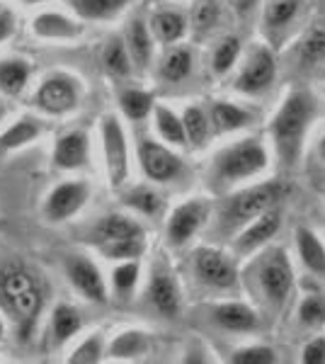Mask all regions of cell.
Returning a JSON list of instances; mask_svg holds the SVG:
<instances>
[{"label": "cell", "instance_id": "6", "mask_svg": "<svg viewBox=\"0 0 325 364\" xmlns=\"http://www.w3.org/2000/svg\"><path fill=\"white\" fill-rule=\"evenodd\" d=\"M192 274L206 289L226 291L238 284V269L223 250L202 245L192 252Z\"/></svg>", "mask_w": 325, "mask_h": 364}, {"label": "cell", "instance_id": "26", "mask_svg": "<svg viewBox=\"0 0 325 364\" xmlns=\"http://www.w3.org/2000/svg\"><path fill=\"white\" fill-rule=\"evenodd\" d=\"M132 0H68L70 10L80 17V20H112L114 15H119Z\"/></svg>", "mask_w": 325, "mask_h": 364}, {"label": "cell", "instance_id": "20", "mask_svg": "<svg viewBox=\"0 0 325 364\" xmlns=\"http://www.w3.org/2000/svg\"><path fill=\"white\" fill-rule=\"evenodd\" d=\"M139 236H146V228L139 224L136 219L127 214H107L97 221L95 228H92V238L97 243H107V240H119V238H139Z\"/></svg>", "mask_w": 325, "mask_h": 364}, {"label": "cell", "instance_id": "24", "mask_svg": "<svg viewBox=\"0 0 325 364\" xmlns=\"http://www.w3.org/2000/svg\"><path fill=\"white\" fill-rule=\"evenodd\" d=\"M32 32L39 39H75L80 25L61 13H39L32 20Z\"/></svg>", "mask_w": 325, "mask_h": 364}, {"label": "cell", "instance_id": "19", "mask_svg": "<svg viewBox=\"0 0 325 364\" xmlns=\"http://www.w3.org/2000/svg\"><path fill=\"white\" fill-rule=\"evenodd\" d=\"M294 54H297L299 66L306 70L325 63V20H316L306 27V32L299 37Z\"/></svg>", "mask_w": 325, "mask_h": 364}, {"label": "cell", "instance_id": "25", "mask_svg": "<svg viewBox=\"0 0 325 364\" xmlns=\"http://www.w3.org/2000/svg\"><path fill=\"white\" fill-rule=\"evenodd\" d=\"M194 68V56L187 46H173L170 51H165V56L158 63V75L165 83H182L190 78Z\"/></svg>", "mask_w": 325, "mask_h": 364}, {"label": "cell", "instance_id": "14", "mask_svg": "<svg viewBox=\"0 0 325 364\" xmlns=\"http://www.w3.org/2000/svg\"><path fill=\"white\" fill-rule=\"evenodd\" d=\"M151 306L163 316V318H177L180 316V287L175 282V274L170 272V267L163 260H156L151 267V279L149 289H146Z\"/></svg>", "mask_w": 325, "mask_h": 364}, {"label": "cell", "instance_id": "36", "mask_svg": "<svg viewBox=\"0 0 325 364\" xmlns=\"http://www.w3.org/2000/svg\"><path fill=\"white\" fill-rule=\"evenodd\" d=\"M100 245V252L105 257L114 262H122V260H139L146 250V236H139V238H119V240H107V243H97Z\"/></svg>", "mask_w": 325, "mask_h": 364}, {"label": "cell", "instance_id": "15", "mask_svg": "<svg viewBox=\"0 0 325 364\" xmlns=\"http://www.w3.org/2000/svg\"><path fill=\"white\" fill-rule=\"evenodd\" d=\"M279 226H282L279 209L272 207L267 211H262L257 219H252L245 228H240V231H238L235 243H233L235 252H238V255H250V252L265 248V245H267L270 240L277 236Z\"/></svg>", "mask_w": 325, "mask_h": 364}, {"label": "cell", "instance_id": "34", "mask_svg": "<svg viewBox=\"0 0 325 364\" xmlns=\"http://www.w3.org/2000/svg\"><path fill=\"white\" fill-rule=\"evenodd\" d=\"M82 318L70 304H58V306L51 311V336H54L56 343H66L80 331Z\"/></svg>", "mask_w": 325, "mask_h": 364}, {"label": "cell", "instance_id": "38", "mask_svg": "<svg viewBox=\"0 0 325 364\" xmlns=\"http://www.w3.org/2000/svg\"><path fill=\"white\" fill-rule=\"evenodd\" d=\"M221 20V5L216 0H197L190 13V25L197 34L211 32Z\"/></svg>", "mask_w": 325, "mask_h": 364}, {"label": "cell", "instance_id": "22", "mask_svg": "<svg viewBox=\"0 0 325 364\" xmlns=\"http://www.w3.org/2000/svg\"><path fill=\"white\" fill-rule=\"evenodd\" d=\"M209 119H211V129L216 134H233L245 129L252 122V114L247 112L245 107L233 102H226V100H216L209 109Z\"/></svg>", "mask_w": 325, "mask_h": 364}, {"label": "cell", "instance_id": "23", "mask_svg": "<svg viewBox=\"0 0 325 364\" xmlns=\"http://www.w3.org/2000/svg\"><path fill=\"white\" fill-rule=\"evenodd\" d=\"M294 240H297V252L301 265L309 269L316 277H325V245L321 243V238L311 231V228H297L294 233Z\"/></svg>", "mask_w": 325, "mask_h": 364}, {"label": "cell", "instance_id": "35", "mask_svg": "<svg viewBox=\"0 0 325 364\" xmlns=\"http://www.w3.org/2000/svg\"><path fill=\"white\" fill-rule=\"evenodd\" d=\"M119 107L132 122H144L156 109V102H153L151 92L139 90V87H127L119 95Z\"/></svg>", "mask_w": 325, "mask_h": 364}, {"label": "cell", "instance_id": "33", "mask_svg": "<svg viewBox=\"0 0 325 364\" xmlns=\"http://www.w3.org/2000/svg\"><path fill=\"white\" fill-rule=\"evenodd\" d=\"M39 132H41V127L34 117H22V119H17L13 127H8L0 134V149H5V151L22 149V146L32 144V141L39 136Z\"/></svg>", "mask_w": 325, "mask_h": 364}, {"label": "cell", "instance_id": "39", "mask_svg": "<svg viewBox=\"0 0 325 364\" xmlns=\"http://www.w3.org/2000/svg\"><path fill=\"white\" fill-rule=\"evenodd\" d=\"M139 274H141L139 260H122L119 265L114 267V272H112V287H114L117 296L119 299L132 296L136 284H139Z\"/></svg>", "mask_w": 325, "mask_h": 364}, {"label": "cell", "instance_id": "44", "mask_svg": "<svg viewBox=\"0 0 325 364\" xmlns=\"http://www.w3.org/2000/svg\"><path fill=\"white\" fill-rule=\"evenodd\" d=\"M301 360H304L306 364H323L325 362V338L323 336L313 338L311 343L304 348Z\"/></svg>", "mask_w": 325, "mask_h": 364}, {"label": "cell", "instance_id": "13", "mask_svg": "<svg viewBox=\"0 0 325 364\" xmlns=\"http://www.w3.org/2000/svg\"><path fill=\"white\" fill-rule=\"evenodd\" d=\"M63 267H66V277L70 282V287H73L85 301L97 304V306L107 304V287H105L102 274H100L97 265L90 260V257L66 255Z\"/></svg>", "mask_w": 325, "mask_h": 364}, {"label": "cell", "instance_id": "42", "mask_svg": "<svg viewBox=\"0 0 325 364\" xmlns=\"http://www.w3.org/2000/svg\"><path fill=\"white\" fill-rule=\"evenodd\" d=\"M105 355V345L100 336H90L87 340H82L78 348L73 350V355L68 357L70 364H95L102 360Z\"/></svg>", "mask_w": 325, "mask_h": 364}, {"label": "cell", "instance_id": "37", "mask_svg": "<svg viewBox=\"0 0 325 364\" xmlns=\"http://www.w3.org/2000/svg\"><path fill=\"white\" fill-rule=\"evenodd\" d=\"M122 202L127 204V207H132L134 211H139V214H144V216H156L163 207L161 195H158L156 190H151V187H144V185L132 187V190L122 197Z\"/></svg>", "mask_w": 325, "mask_h": 364}, {"label": "cell", "instance_id": "9", "mask_svg": "<svg viewBox=\"0 0 325 364\" xmlns=\"http://www.w3.org/2000/svg\"><path fill=\"white\" fill-rule=\"evenodd\" d=\"M100 139H102L105 168L112 187H122L129 175V144L127 132L114 114H105L100 119Z\"/></svg>", "mask_w": 325, "mask_h": 364}, {"label": "cell", "instance_id": "47", "mask_svg": "<svg viewBox=\"0 0 325 364\" xmlns=\"http://www.w3.org/2000/svg\"><path fill=\"white\" fill-rule=\"evenodd\" d=\"M318 151H321V158L325 161V136H323V141H321V146H318Z\"/></svg>", "mask_w": 325, "mask_h": 364}, {"label": "cell", "instance_id": "45", "mask_svg": "<svg viewBox=\"0 0 325 364\" xmlns=\"http://www.w3.org/2000/svg\"><path fill=\"white\" fill-rule=\"evenodd\" d=\"M15 34V15L10 10H0V44Z\"/></svg>", "mask_w": 325, "mask_h": 364}, {"label": "cell", "instance_id": "31", "mask_svg": "<svg viewBox=\"0 0 325 364\" xmlns=\"http://www.w3.org/2000/svg\"><path fill=\"white\" fill-rule=\"evenodd\" d=\"M182 124H185L187 144H190L192 149H202L211 134L209 112H204L199 105H190V107H185V112H182Z\"/></svg>", "mask_w": 325, "mask_h": 364}, {"label": "cell", "instance_id": "16", "mask_svg": "<svg viewBox=\"0 0 325 364\" xmlns=\"http://www.w3.org/2000/svg\"><path fill=\"white\" fill-rule=\"evenodd\" d=\"M211 323L228 333H252L260 326L257 311L245 301H223L211 309Z\"/></svg>", "mask_w": 325, "mask_h": 364}, {"label": "cell", "instance_id": "5", "mask_svg": "<svg viewBox=\"0 0 325 364\" xmlns=\"http://www.w3.org/2000/svg\"><path fill=\"white\" fill-rule=\"evenodd\" d=\"M252 287H255L257 296L262 299L267 306H284L294 289V267L287 257V250L270 248L257 257V262L250 269Z\"/></svg>", "mask_w": 325, "mask_h": 364}, {"label": "cell", "instance_id": "46", "mask_svg": "<svg viewBox=\"0 0 325 364\" xmlns=\"http://www.w3.org/2000/svg\"><path fill=\"white\" fill-rule=\"evenodd\" d=\"M226 3H228L230 8H233L238 15H245V13H250V10L255 8L257 0H226Z\"/></svg>", "mask_w": 325, "mask_h": 364}, {"label": "cell", "instance_id": "7", "mask_svg": "<svg viewBox=\"0 0 325 364\" xmlns=\"http://www.w3.org/2000/svg\"><path fill=\"white\" fill-rule=\"evenodd\" d=\"M211 216V204L204 197H192L177 204L165 226V240L170 248H182L197 236Z\"/></svg>", "mask_w": 325, "mask_h": 364}, {"label": "cell", "instance_id": "28", "mask_svg": "<svg viewBox=\"0 0 325 364\" xmlns=\"http://www.w3.org/2000/svg\"><path fill=\"white\" fill-rule=\"evenodd\" d=\"M153 119H156V132L168 146H187V134L182 117H177L173 109L165 105H156L153 109Z\"/></svg>", "mask_w": 325, "mask_h": 364}, {"label": "cell", "instance_id": "10", "mask_svg": "<svg viewBox=\"0 0 325 364\" xmlns=\"http://www.w3.org/2000/svg\"><path fill=\"white\" fill-rule=\"evenodd\" d=\"M277 78V61L275 54L267 49V46H252L250 54L245 56V63L240 68V73L235 75V92L247 97L262 95L265 90H270L272 83Z\"/></svg>", "mask_w": 325, "mask_h": 364}, {"label": "cell", "instance_id": "2", "mask_svg": "<svg viewBox=\"0 0 325 364\" xmlns=\"http://www.w3.org/2000/svg\"><path fill=\"white\" fill-rule=\"evenodd\" d=\"M41 306L44 289L37 272L17 257L0 262V311L17 323L22 338H29Z\"/></svg>", "mask_w": 325, "mask_h": 364}, {"label": "cell", "instance_id": "43", "mask_svg": "<svg viewBox=\"0 0 325 364\" xmlns=\"http://www.w3.org/2000/svg\"><path fill=\"white\" fill-rule=\"evenodd\" d=\"M299 321L309 328H316V326H323L325 323V301L321 296L311 294L301 301L299 306Z\"/></svg>", "mask_w": 325, "mask_h": 364}, {"label": "cell", "instance_id": "8", "mask_svg": "<svg viewBox=\"0 0 325 364\" xmlns=\"http://www.w3.org/2000/svg\"><path fill=\"white\" fill-rule=\"evenodd\" d=\"M136 156H139V166L146 178L151 182H158V185H168V182L180 180V175L185 173V163L180 161V156L170 146L158 144V141L149 136L139 139Z\"/></svg>", "mask_w": 325, "mask_h": 364}, {"label": "cell", "instance_id": "48", "mask_svg": "<svg viewBox=\"0 0 325 364\" xmlns=\"http://www.w3.org/2000/svg\"><path fill=\"white\" fill-rule=\"evenodd\" d=\"M3 336H5V323L0 318V343H3Z\"/></svg>", "mask_w": 325, "mask_h": 364}, {"label": "cell", "instance_id": "11", "mask_svg": "<svg viewBox=\"0 0 325 364\" xmlns=\"http://www.w3.org/2000/svg\"><path fill=\"white\" fill-rule=\"evenodd\" d=\"M80 87L70 75H49L37 87L34 102L46 114H68L78 107Z\"/></svg>", "mask_w": 325, "mask_h": 364}, {"label": "cell", "instance_id": "21", "mask_svg": "<svg viewBox=\"0 0 325 364\" xmlns=\"http://www.w3.org/2000/svg\"><path fill=\"white\" fill-rule=\"evenodd\" d=\"M151 32L156 37V42L161 44H175L180 42L187 34V17L180 13V10H170V8H161L151 15L149 20Z\"/></svg>", "mask_w": 325, "mask_h": 364}, {"label": "cell", "instance_id": "18", "mask_svg": "<svg viewBox=\"0 0 325 364\" xmlns=\"http://www.w3.org/2000/svg\"><path fill=\"white\" fill-rule=\"evenodd\" d=\"M124 42H127V49L132 54V61L136 68H149L153 61V37L151 25L144 20V17H134L127 27V34H124Z\"/></svg>", "mask_w": 325, "mask_h": 364}, {"label": "cell", "instance_id": "29", "mask_svg": "<svg viewBox=\"0 0 325 364\" xmlns=\"http://www.w3.org/2000/svg\"><path fill=\"white\" fill-rule=\"evenodd\" d=\"M102 66L110 75H114V78H129V75H132L134 61H132V54H129L124 39H119V37L110 39L102 51Z\"/></svg>", "mask_w": 325, "mask_h": 364}, {"label": "cell", "instance_id": "1", "mask_svg": "<svg viewBox=\"0 0 325 364\" xmlns=\"http://www.w3.org/2000/svg\"><path fill=\"white\" fill-rule=\"evenodd\" d=\"M318 112V100L311 90L297 87L289 90L287 97L282 100L279 109L272 117L270 124V139L275 146V154L282 161L284 168L297 166L301 151H304L306 134L316 119Z\"/></svg>", "mask_w": 325, "mask_h": 364}, {"label": "cell", "instance_id": "41", "mask_svg": "<svg viewBox=\"0 0 325 364\" xmlns=\"http://www.w3.org/2000/svg\"><path fill=\"white\" fill-rule=\"evenodd\" d=\"M277 360H279L277 352L267 345H247L230 355V362L235 364H275Z\"/></svg>", "mask_w": 325, "mask_h": 364}, {"label": "cell", "instance_id": "17", "mask_svg": "<svg viewBox=\"0 0 325 364\" xmlns=\"http://www.w3.org/2000/svg\"><path fill=\"white\" fill-rule=\"evenodd\" d=\"M87 158H90V141L85 132H66L56 139L54 166L58 170H78L87 166Z\"/></svg>", "mask_w": 325, "mask_h": 364}, {"label": "cell", "instance_id": "12", "mask_svg": "<svg viewBox=\"0 0 325 364\" xmlns=\"http://www.w3.org/2000/svg\"><path fill=\"white\" fill-rule=\"evenodd\" d=\"M90 199V185L85 180H70L61 182L49 192L44 202V216L51 224H61V221L73 219L78 211L85 207Z\"/></svg>", "mask_w": 325, "mask_h": 364}, {"label": "cell", "instance_id": "3", "mask_svg": "<svg viewBox=\"0 0 325 364\" xmlns=\"http://www.w3.org/2000/svg\"><path fill=\"white\" fill-rule=\"evenodd\" d=\"M270 166V151L257 136L233 141L211 161L209 178L216 187H230L260 175Z\"/></svg>", "mask_w": 325, "mask_h": 364}, {"label": "cell", "instance_id": "50", "mask_svg": "<svg viewBox=\"0 0 325 364\" xmlns=\"http://www.w3.org/2000/svg\"><path fill=\"white\" fill-rule=\"evenodd\" d=\"M3 114H5V109H3V100H0V119H3Z\"/></svg>", "mask_w": 325, "mask_h": 364}, {"label": "cell", "instance_id": "27", "mask_svg": "<svg viewBox=\"0 0 325 364\" xmlns=\"http://www.w3.org/2000/svg\"><path fill=\"white\" fill-rule=\"evenodd\" d=\"M304 8V0H270L262 15V25L270 32H282V29L292 27Z\"/></svg>", "mask_w": 325, "mask_h": 364}, {"label": "cell", "instance_id": "4", "mask_svg": "<svg viewBox=\"0 0 325 364\" xmlns=\"http://www.w3.org/2000/svg\"><path fill=\"white\" fill-rule=\"evenodd\" d=\"M282 197L279 182H260L250 185L230 195L218 209V231L223 233H238L252 219H257L262 211L277 207Z\"/></svg>", "mask_w": 325, "mask_h": 364}, {"label": "cell", "instance_id": "49", "mask_svg": "<svg viewBox=\"0 0 325 364\" xmlns=\"http://www.w3.org/2000/svg\"><path fill=\"white\" fill-rule=\"evenodd\" d=\"M22 3H27V5H37V3H46V0H22Z\"/></svg>", "mask_w": 325, "mask_h": 364}, {"label": "cell", "instance_id": "30", "mask_svg": "<svg viewBox=\"0 0 325 364\" xmlns=\"http://www.w3.org/2000/svg\"><path fill=\"white\" fill-rule=\"evenodd\" d=\"M107 352L114 360H136L149 352V333L144 331H124L110 343Z\"/></svg>", "mask_w": 325, "mask_h": 364}, {"label": "cell", "instance_id": "40", "mask_svg": "<svg viewBox=\"0 0 325 364\" xmlns=\"http://www.w3.org/2000/svg\"><path fill=\"white\" fill-rule=\"evenodd\" d=\"M240 56V39L238 37H223L216 44L214 54H211V70L216 75H226L230 68L238 63Z\"/></svg>", "mask_w": 325, "mask_h": 364}, {"label": "cell", "instance_id": "32", "mask_svg": "<svg viewBox=\"0 0 325 364\" xmlns=\"http://www.w3.org/2000/svg\"><path fill=\"white\" fill-rule=\"evenodd\" d=\"M29 83V66L22 58H3L0 61V90L5 95H20Z\"/></svg>", "mask_w": 325, "mask_h": 364}]
</instances>
